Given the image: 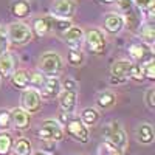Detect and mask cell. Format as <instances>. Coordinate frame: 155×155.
Here are the masks:
<instances>
[{"instance_id":"1","label":"cell","mask_w":155,"mask_h":155,"mask_svg":"<svg viewBox=\"0 0 155 155\" xmlns=\"http://www.w3.org/2000/svg\"><path fill=\"white\" fill-rule=\"evenodd\" d=\"M37 68L42 74H45L48 78H58V74L64 68V61H62L61 54L53 53V51H48V53H44L39 58Z\"/></svg>"},{"instance_id":"2","label":"cell","mask_w":155,"mask_h":155,"mask_svg":"<svg viewBox=\"0 0 155 155\" xmlns=\"http://www.w3.org/2000/svg\"><path fill=\"white\" fill-rule=\"evenodd\" d=\"M106 141L110 143L118 153H124L127 149V135L124 132V129L121 123L118 121H110L106 126Z\"/></svg>"},{"instance_id":"3","label":"cell","mask_w":155,"mask_h":155,"mask_svg":"<svg viewBox=\"0 0 155 155\" xmlns=\"http://www.w3.org/2000/svg\"><path fill=\"white\" fill-rule=\"evenodd\" d=\"M8 39L16 45H25L33 39V31L27 23L12 22L8 27Z\"/></svg>"},{"instance_id":"4","label":"cell","mask_w":155,"mask_h":155,"mask_svg":"<svg viewBox=\"0 0 155 155\" xmlns=\"http://www.w3.org/2000/svg\"><path fill=\"white\" fill-rule=\"evenodd\" d=\"M84 44L88 48L90 53L93 54H102L106 51V37L99 30H88L84 34Z\"/></svg>"},{"instance_id":"5","label":"cell","mask_w":155,"mask_h":155,"mask_svg":"<svg viewBox=\"0 0 155 155\" xmlns=\"http://www.w3.org/2000/svg\"><path fill=\"white\" fill-rule=\"evenodd\" d=\"M37 137L41 140H47V141H61L64 138V132L58 121L47 120L37 130Z\"/></svg>"},{"instance_id":"6","label":"cell","mask_w":155,"mask_h":155,"mask_svg":"<svg viewBox=\"0 0 155 155\" xmlns=\"http://www.w3.org/2000/svg\"><path fill=\"white\" fill-rule=\"evenodd\" d=\"M42 107V98L39 90L34 88H25L22 95V109L28 113H36Z\"/></svg>"},{"instance_id":"7","label":"cell","mask_w":155,"mask_h":155,"mask_svg":"<svg viewBox=\"0 0 155 155\" xmlns=\"http://www.w3.org/2000/svg\"><path fill=\"white\" fill-rule=\"evenodd\" d=\"M51 12L54 17L70 20L76 12V3L74 0H54L53 6H51Z\"/></svg>"},{"instance_id":"8","label":"cell","mask_w":155,"mask_h":155,"mask_svg":"<svg viewBox=\"0 0 155 155\" xmlns=\"http://www.w3.org/2000/svg\"><path fill=\"white\" fill-rule=\"evenodd\" d=\"M67 130L79 143H87L88 141V129L81 120L73 118V120L67 121Z\"/></svg>"},{"instance_id":"9","label":"cell","mask_w":155,"mask_h":155,"mask_svg":"<svg viewBox=\"0 0 155 155\" xmlns=\"http://www.w3.org/2000/svg\"><path fill=\"white\" fill-rule=\"evenodd\" d=\"M84 31L78 27H70L67 31L62 33V37H64V42H65L70 50H79L82 45H84Z\"/></svg>"},{"instance_id":"10","label":"cell","mask_w":155,"mask_h":155,"mask_svg":"<svg viewBox=\"0 0 155 155\" xmlns=\"http://www.w3.org/2000/svg\"><path fill=\"white\" fill-rule=\"evenodd\" d=\"M11 116V124L14 126L17 130H25V129L30 127V121H31V116L28 112H25L22 107H14L9 112Z\"/></svg>"},{"instance_id":"11","label":"cell","mask_w":155,"mask_h":155,"mask_svg":"<svg viewBox=\"0 0 155 155\" xmlns=\"http://www.w3.org/2000/svg\"><path fill=\"white\" fill-rule=\"evenodd\" d=\"M129 54L135 62H140V64H144L152 59V51L144 44H132L129 47Z\"/></svg>"},{"instance_id":"12","label":"cell","mask_w":155,"mask_h":155,"mask_svg":"<svg viewBox=\"0 0 155 155\" xmlns=\"http://www.w3.org/2000/svg\"><path fill=\"white\" fill-rule=\"evenodd\" d=\"M59 107L62 113L71 115L76 107V92H68V90H62L59 93Z\"/></svg>"},{"instance_id":"13","label":"cell","mask_w":155,"mask_h":155,"mask_svg":"<svg viewBox=\"0 0 155 155\" xmlns=\"http://www.w3.org/2000/svg\"><path fill=\"white\" fill-rule=\"evenodd\" d=\"M61 93V82L58 78H47V82L41 92V98L44 99H53Z\"/></svg>"},{"instance_id":"14","label":"cell","mask_w":155,"mask_h":155,"mask_svg":"<svg viewBox=\"0 0 155 155\" xmlns=\"http://www.w3.org/2000/svg\"><path fill=\"white\" fill-rule=\"evenodd\" d=\"M132 65L134 64L130 61H126V59L116 61L110 67V73H112L110 76H118V78H126V79H129V78H130V71H132Z\"/></svg>"},{"instance_id":"15","label":"cell","mask_w":155,"mask_h":155,"mask_svg":"<svg viewBox=\"0 0 155 155\" xmlns=\"http://www.w3.org/2000/svg\"><path fill=\"white\" fill-rule=\"evenodd\" d=\"M135 137L137 141L141 144H149L153 141V129L149 123H141L135 129Z\"/></svg>"},{"instance_id":"16","label":"cell","mask_w":155,"mask_h":155,"mask_svg":"<svg viewBox=\"0 0 155 155\" xmlns=\"http://www.w3.org/2000/svg\"><path fill=\"white\" fill-rule=\"evenodd\" d=\"M11 14L17 19H25L30 16L31 12V5L28 0H12V3L9 6Z\"/></svg>"},{"instance_id":"17","label":"cell","mask_w":155,"mask_h":155,"mask_svg":"<svg viewBox=\"0 0 155 155\" xmlns=\"http://www.w3.org/2000/svg\"><path fill=\"white\" fill-rule=\"evenodd\" d=\"M124 17L123 16H118V14H110L106 17V22H104V28L106 31L112 33V34H116L120 33L123 28H124Z\"/></svg>"},{"instance_id":"18","label":"cell","mask_w":155,"mask_h":155,"mask_svg":"<svg viewBox=\"0 0 155 155\" xmlns=\"http://www.w3.org/2000/svg\"><path fill=\"white\" fill-rule=\"evenodd\" d=\"M16 70V62H14V56L11 53H6L0 56V76H11Z\"/></svg>"},{"instance_id":"19","label":"cell","mask_w":155,"mask_h":155,"mask_svg":"<svg viewBox=\"0 0 155 155\" xmlns=\"http://www.w3.org/2000/svg\"><path fill=\"white\" fill-rule=\"evenodd\" d=\"M11 82H12V85H14L16 88L25 90L30 85V74H28V71L14 70V73L11 74Z\"/></svg>"},{"instance_id":"20","label":"cell","mask_w":155,"mask_h":155,"mask_svg":"<svg viewBox=\"0 0 155 155\" xmlns=\"http://www.w3.org/2000/svg\"><path fill=\"white\" fill-rule=\"evenodd\" d=\"M115 102H116V96L113 92H109V90L101 92L98 95V99H96V104L99 109H110L115 106Z\"/></svg>"},{"instance_id":"21","label":"cell","mask_w":155,"mask_h":155,"mask_svg":"<svg viewBox=\"0 0 155 155\" xmlns=\"http://www.w3.org/2000/svg\"><path fill=\"white\" fill-rule=\"evenodd\" d=\"M51 31L50 28V22H48V17H41V19H36L34 23H33V33L39 37H44L47 36L48 33Z\"/></svg>"},{"instance_id":"22","label":"cell","mask_w":155,"mask_h":155,"mask_svg":"<svg viewBox=\"0 0 155 155\" xmlns=\"http://www.w3.org/2000/svg\"><path fill=\"white\" fill-rule=\"evenodd\" d=\"M81 121L85 126H95L99 121V112L96 109H93V107L84 109L82 113H81Z\"/></svg>"},{"instance_id":"23","label":"cell","mask_w":155,"mask_h":155,"mask_svg":"<svg viewBox=\"0 0 155 155\" xmlns=\"http://www.w3.org/2000/svg\"><path fill=\"white\" fill-rule=\"evenodd\" d=\"M48 22H50V28L51 30H56V31H67L70 27H71V22L67 20V19H59V17H54V16H48Z\"/></svg>"},{"instance_id":"24","label":"cell","mask_w":155,"mask_h":155,"mask_svg":"<svg viewBox=\"0 0 155 155\" xmlns=\"http://www.w3.org/2000/svg\"><path fill=\"white\" fill-rule=\"evenodd\" d=\"M140 37L143 41L144 45H152L155 42V31L152 28V25H144L140 30Z\"/></svg>"},{"instance_id":"25","label":"cell","mask_w":155,"mask_h":155,"mask_svg":"<svg viewBox=\"0 0 155 155\" xmlns=\"http://www.w3.org/2000/svg\"><path fill=\"white\" fill-rule=\"evenodd\" d=\"M14 153L16 155H31V144L28 140L20 138L14 144Z\"/></svg>"},{"instance_id":"26","label":"cell","mask_w":155,"mask_h":155,"mask_svg":"<svg viewBox=\"0 0 155 155\" xmlns=\"http://www.w3.org/2000/svg\"><path fill=\"white\" fill-rule=\"evenodd\" d=\"M28 74H30V84L34 87V90H37V88L42 90L45 82H47V76L42 74L41 71H33V73H28Z\"/></svg>"},{"instance_id":"27","label":"cell","mask_w":155,"mask_h":155,"mask_svg":"<svg viewBox=\"0 0 155 155\" xmlns=\"http://www.w3.org/2000/svg\"><path fill=\"white\" fill-rule=\"evenodd\" d=\"M135 6H137L141 12H146L147 16H152V14H153L155 0H135Z\"/></svg>"},{"instance_id":"28","label":"cell","mask_w":155,"mask_h":155,"mask_svg":"<svg viewBox=\"0 0 155 155\" xmlns=\"http://www.w3.org/2000/svg\"><path fill=\"white\" fill-rule=\"evenodd\" d=\"M12 147V137L9 134H0V155H6Z\"/></svg>"},{"instance_id":"29","label":"cell","mask_w":155,"mask_h":155,"mask_svg":"<svg viewBox=\"0 0 155 155\" xmlns=\"http://www.w3.org/2000/svg\"><path fill=\"white\" fill-rule=\"evenodd\" d=\"M68 62L71 64V65H74V67L82 65L84 54L81 53L79 50H70V51H68Z\"/></svg>"},{"instance_id":"30","label":"cell","mask_w":155,"mask_h":155,"mask_svg":"<svg viewBox=\"0 0 155 155\" xmlns=\"http://www.w3.org/2000/svg\"><path fill=\"white\" fill-rule=\"evenodd\" d=\"M141 67H143V73H144V78H147V79L153 81L155 79V64H153V59L141 64Z\"/></svg>"},{"instance_id":"31","label":"cell","mask_w":155,"mask_h":155,"mask_svg":"<svg viewBox=\"0 0 155 155\" xmlns=\"http://www.w3.org/2000/svg\"><path fill=\"white\" fill-rule=\"evenodd\" d=\"M8 47H9V39H8L6 30L0 27V56L6 53V51H8Z\"/></svg>"},{"instance_id":"32","label":"cell","mask_w":155,"mask_h":155,"mask_svg":"<svg viewBox=\"0 0 155 155\" xmlns=\"http://www.w3.org/2000/svg\"><path fill=\"white\" fill-rule=\"evenodd\" d=\"M98 155H118V150H116L110 143L104 141V143H101L99 147H98Z\"/></svg>"},{"instance_id":"33","label":"cell","mask_w":155,"mask_h":155,"mask_svg":"<svg viewBox=\"0 0 155 155\" xmlns=\"http://www.w3.org/2000/svg\"><path fill=\"white\" fill-rule=\"evenodd\" d=\"M130 78L135 79V81H143L144 79V73H143V67H141V64H134V65H132Z\"/></svg>"},{"instance_id":"34","label":"cell","mask_w":155,"mask_h":155,"mask_svg":"<svg viewBox=\"0 0 155 155\" xmlns=\"http://www.w3.org/2000/svg\"><path fill=\"white\" fill-rule=\"evenodd\" d=\"M11 126V116L8 110H0V127L8 129Z\"/></svg>"},{"instance_id":"35","label":"cell","mask_w":155,"mask_h":155,"mask_svg":"<svg viewBox=\"0 0 155 155\" xmlns=\"http://www.w3.org/2000/svg\"><path fill=\"white\" fill-rule=\"evenodd\" d=\"M153 96H155V90L153 88H149L147 92H146V104H147V107L150 110L155 109V99H153Z\"/></svg>"},{"instance_id":"36","label":"cell","mask_w":155,"mask_h":155,"mask_svg":"<svg viewBox=\"0 0 155 155\" xmlns=\"http://www.w3.org/2000/svg\"><path fill=\"white\" fill-rule=\"evenodd\" d=\"M64 90H68V92H76V81L74 79H65L64 81V87H61Z\"/></svg>"},{"instance_id":"37","label":"cell","mask_w":155,"mask_h":155,"mask_svg":"<svg viewBox=\"0 0 155 155\" xmlns=\"http://www.w3.org/2000/svg\"><path fill=\"white\" fill-rule=\"evenodd\" d=\"M110 82L112 84H124L127 82L126 78H118V76H110Z\"/></svg>"},{"instance_id":"38","label":"cell","mask_w":155,"mask_h":155,"mask_svg":"<svg viewBox=\"0 0 155 155\" xmlns=\"http://www.w3.org/2000/svg\"><path fill=\"white\" fill-rule=\"evenodd\" d=\"M102 3H112V2H115V0H101Z\"/></svg>"},{"instance_id":"39","label":"cell","mask_w":155,"mask_h":155,"mask_svg":"<svg viewBox=\"0 0 155 155\" xmlns=\"http://www.w3.org/2000/svg\"><path fill=\"white\" fill-rule=\"evenodd\" d=\"M34 155H50V153H45V152H37V153H34Z\"/></svg>"},{"instance_id":"40","label":"cell","mask_w":155,"mask_h":155,"mask_svg":"<svg viewBox=\"0 0 155 155\" xmlns=\"http://www.w3.org/2000/svg\"><path fill=\"white\" fill-rule=\"evenodd\" d=\"M0 85H2V76H0Z\"/></svg>"}]
</instances>
